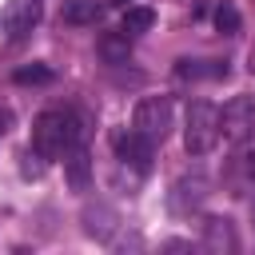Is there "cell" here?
Segmentation results:
<instances>
[{
  "instance_id": "cell-1",
  "label": "cell",
  "mask_w": 255,
  "mask_h": 255,
  "mask_svg": "<svg viewBox=\"0 0 255 255\" xmlns=\"http://www.w3.org/2000/svg\"><path fill=\"white\" fill-rule=\"evenodd\" d=\"M88 139V116L76 108H44L32 120V147L48 159H60L68 147Z\"/></svg>"
},
{
  "instance_id": "cell-2",
  "label": "cell",
  "mask_w": 255,
  "mask_h": 255,
  "mask_svg": "<svg viewBox=\"0 0 255 255\" xmlns=\"http://www.w3.org/2000/svg\"><path fill=\"white\" fill-rule=\"evenodd\" d=\"M219 143V108L211 100H191L183 112V147L187 155H207Z\"/></svg>"
},
{
  "instance_id": "cell-3",
  "label": "cell",
  "mask_w": 255,
  "mask_h": 255,
  "mask_svg": "<svg viewBox=\"0 0 255 255\" xmlns=\"http://www.w3.org/2000/svg\"><path fill=\"white\" fill-rule=\"evenodd\" d=\"M131 128H135L143 139L163 143V139L171 135V128H175V104H171V96H143V100H135V108H131Z\"/></svg>"
},
{
  "instance_id": "cell-4",
  "label": "cell",
  "mask_w": 255,
  "mask_h": 255,
  "mask_svg": "<svg viewBox=\"0 0 255 255\" xmlns=\"http://www.w3.org/2000/svg\"><path fill=\"white\" fill-rule=\"evenodd\" d=\"M219 135L231 143L255 139V96H235L219 112Z\"/></svg>"
},
{
  "instance_id": "cell-5",
  "label": "cell",
  "mask_w": 255,
  "mask_h": 255,
  "mask_svg": "<svg viewBox=\"0 0 255 255\" xmlns=\"http://www.w3.org/2000/svg\"><path fill=\"white\" fill-rule=\"evenodd\" d=\"M40 16H44V0H8L0 8V36L16 44V40L32 36V28L40 24Z\"/></svg>"
},
{
  "instance_id": "cell-6",
  "label": "cell",
  "mask_w": 255,
  "mask_h": 255,
  "mask_svg": "<svg viewBox=\"0 0 255 255\" xmlns=\"http://www.w3.org/2000/svg\"><path fill=\"white\" fill-rule=\"evenodd\" d=\"M112 147H116V159H120V163H128L131 171H139V175H147V171H151L155 143H151V139H143L135 128H120V131L112 135Z\"/></svg>"
},
{
  "instance_id": "cell-7",
  "label": "cell",
  "mask_w": 255,
  "mask_h": 255,
  "mask_svg": "<svg viewBox=\"0 0 255 255\" xmlns=\"http://www.w3.org/2000/svg\"><path fill=\"white\" fill-rule=\"evenodd\" d=\"M64 179L72 191H88L92 187V155H88V143H76L64 151Z\"/></svg>"
},
{
  "instance_id": "cell-8",
  "label": "cell",
  "mask_w": 255,
  "mask_h": 255,
  "mask_svg": "<svg viewBox=\"0 0 255 255\" xmlns=\"http://www.w3.org/2000/svg\"><path fill=\"white\" fill-rule=\"evenodd\" d=\"M203 199H207V179H203V175H183V179L171 187V199H167V203H171L175 215H187V211H195Z\"/></svg>"
},
{
  "instance_id": "cell-9",
  "label": "cell",
  "mask_w": 255,
  "mask_h": 255,
  "mask_svg": "<svg viewBox=\"0 0 255 255\" xmlns=\"http://www.w3.org/2000/svg\"><path fill=\"white\" fill-rule=\"evenodd\" d=\"M227 72V60H175L179 80H223Z\"/></svg>"
},
{
  "instance_id": "cell-10",
  "label": "cell",
  "mask_w": 255,
  "mask_h": 255,
  "mask_svg": "<svg viewBox=\"0 0 255 255\" xmlns=\"http://www.w3.org/2000/svg\"><path fill=\"white\" fill-rule=\"evenodd\" d=\"M203 247L207 251H235V227H231V219L211 215L203 223Z\"/></svg>"
},
{
  "instance_id": "cell-11",
  "label": "cell",
  "mask_w": 255,
  "mask_h": 255,
  "mask_svg": "<svg viewBox=\"0 0 255 255\" xmlns=\"http://www.w3.org/2000/svg\"><path fill=\"white\" fill-rule=\"evenodd\" d=\"M100 56L108 60V64H128V56H131V36L120 28V32H104L100 36Z\"/></svg>"
},
{
  "instance_id": "cell-12",
  "label": "cell",
  "mask_w": 255,
  "mask_h": 255,
  "mask_svg": "<svg viewBox=\"0 0 255 255\" xmlns=\"http://www.w3.org/2000/svg\"><path fill=\"white\" fill-rule=\"evenodd\" d=\"M100 12H104V8H100L96 0H64L60 20H64V24H96Z\"/></svg>"
},
{
  "instance_id": "cell-13",
  "label": "cell",
  "mask_w": 255,
  "mask_h": 255,
  "mask_svg": "<svg viewBox=\"0 0 255 255\" xmlns=\"http://www.w3.org/2000/svg\"><path fill=\"white\" fill-rule=\"evenodd\" d=\"M151 24H155L151 8H128L124 12V32L128 36H143V32H151Z\"/></svg>"
},
{
  "instance_id": "cell-14",
  "label": "cell",
  "mask_w": 255,
  "mask_h": 255,
  "mask_svg": "<svg viewBox=\"0 0 255 255\" xmlns=\"http://www.w3.org/2000/svg\"><path fill=\"white\" fill-rule=\"evenodd\" d=\"M215 28H219L223 36H239V28H243V20H239V8H235L231 0H223V4L215 8Z\"/></svg>"
},
{
  "instance_id": "cell-15",
  "label": "cell",
  "mask_w": 255,
  "mask_h": 255,
  "mask_svg": "<svg viewBox=\"0 0 255 255\" xmlns=\"http://www.w3.org/2000/svg\"><path fill=\"white\" fill-rule=\"evenodd\" d=\"M20 159H24V163H20V175H24V179H40L44 167H48V155H40L32 143H28V151H24Z\"/></svg>"
},
{
  "instance_id": "cell-16",
  "label": "cell",
  "mask_w": 255,
  "mask_h": 255,
  "mask_svg": "<svg viewBox=\"0 0 255 255\" xmlns=\"http://www.w3.org/2000/svg\"><path fill=\"white\" fill-rule=\"evenodd\" d=\"M12 80H16V84H48V80H52V68H48V64H28V68H16Z\"/></svg>"
},
{
  "instance_id": "cell-17",
  "label": "cell",
  "mask_w": 255,
  "mask_h": 255,
  "mask_svg": "<svg viewBox=\"0 0 255 255\" xmlns=\"http://www.w3.org/2000/svg\"><path fill=\"white\" fill-rule=\"evenodd\" d=\"M8 124H12V112H8V108H0V135L8 131Z\"/></svg>"
},
{
  "instance_id": "cell-18",
  "label": "cell",
  "mask_w": 255,
  "mask_h": 255,
  "mask_svg": "<svg viewBox=\"0 0 255 255\" xmlns=\"http://www.w3.org/2000/svg\"><path fill=\"white\" fill-rule=\"evenodd\" d=\"M112 4H120V8H124V4H128V0H112Z\"/></svg>"
},
{
  "instance_id": "cell-19",
  "label": "cell",
  "mask_w": 255,
  "mask_h": 255,
  "mask_svg": "<svg viewBox=\"0 0 255 255\" xmlns=\"http://www.w3.org/2000/svg\"><path fill=\"white\" fill-rule=\"evenodd\" d=\"M251 219H255V203H251Z\"/></svg>"
}]
</instances>
